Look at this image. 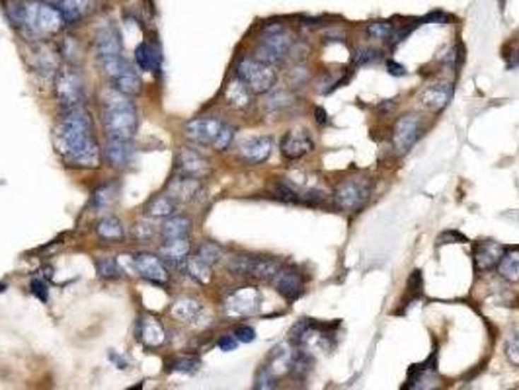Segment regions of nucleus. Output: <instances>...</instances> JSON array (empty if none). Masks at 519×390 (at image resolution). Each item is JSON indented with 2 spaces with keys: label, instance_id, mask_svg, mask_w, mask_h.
<instances>
[{
  "label": "nucleus",
  "instance_id": "obj_1",
  "mask_svg": "<svg viewBox=\"0 0 519 390\" xmlns=\"http://www.w3.org/2000/svg\"><path fill=\"white\" fill-rule=\"evenodd\" d=\"M55 145L71 166L94 168L100 164V148L92 137V119L82 106H71L59 115Z\"/></svg>",
  "mask_w": 519,
  "mask_h": 390
},
{
  "label": "nucleus",
  "instance_id": "obj_2",
  "mask_svg": "<svg viewBox=\"0 0 519 390\" xmlns=\"http://www.w3.org/2000/svg\"><path fill=\"white\" fill-rule=\"evenodd\" d=\"M10 20L14 25L25 30L32 37H40V40L59 33L65 24V18L59 12L57 6H51L41 0L16 2L10 8Z\"/></svg>",
  "mask_w": 519,
  "mask_h": 390
},
{
  "label": "nucleus",
  "instance_id": "obj_3",
  "mask_svg": "<svg viewBox=\"0 0 519 390\" xmlns=\"http://www.w3.org/2000/svg\"><path fill=\"white\" fill-rule=\"evenodd\" d=\"M102 123L107 138L133 141L137 133V107L119 90H106L102 98Z\"/></svg>",
  "mask_w": 519,
  "mask_h": 390
},
{
  "label": "nucleus",
  "instance_id": "obj_4",
  "mask_svg": "<svg viewBox=\"0 0 519 390\" xmlns=\"http://www.w3.org/2000/svg\"><path fill=\"white\" fill-rule=\"evenodd\" d=\"M236 76L248 86L252 94H266L276 86L277 74L274 66L262 63L256 57H243L236 66Z\"/></svg>",
  "mask_w": 519,
  "mask_h": 390
},
{
  "label": "nucleus",
  "instance_id": "obj_5",
  "mask_svg": "<svg viewBox=\"0 0 519 390\" xmlns=\"http://www.w3.org/2000/svg\"><path fill=\"white\" fill-rule=\"evenodd\" d=\"M293 41L289 33L285 32L281 25H272L266 30V35L260 41L258 49H256V59L266 63V65H281L285 57L291 51Z\"/></svg>",
  "mask_w": 519,
  "mask_h": 390
},
{
  "label": "nucleus",
  "instance_id": "obj_6",
  "mask_svg": "<svg viewBox=\"0 0 519 390\" xmlns=\"http://www.w3.org/2000/svg\"><path fill=\"white\" fill-rule=\"evenodd\" d=\"M369 191H371V187H369L366 179H344V182L338 184L336 191H334V201H336V205L340 207L342 211H357L367 201Z\"/></svg>",
  "mask_w": 519,
  "mask_h": 390
},
{
  "label": "nucleus",
  "instance_id": "obj_7",
  "mask_svg": "<svg viewBox=\"0 0 519 390\" xmlns=\"http://www.w3.org/2000/svg\"><path fill=\"white\" fill-rule=\"evenodd\" d=\"M82 76L76 69L65 66L57 73L55 78V94H57L59 102L63 107L81 106L82 102Z\"/></svg>",
  "mask_w": 519,
  "mask_h": 390
},
{
  "label": "nucleus",
  "instance_id": "obj_8",
  "mask_svg": "<svg viewBox=\"0 0 519 390\" xmlns=\"http://www.w3.org/2000/svg\"><path fill=\"white\" fill-rule=\"evenodd\" d=\"M225 123L221 122L215 115H203V117H195L192 122L184 125V135L192 138L195 145L199 146H213L215 138L219 137L221 129Z\"/></svg>",
  "mask_w": 519,
  "mask_h": 390
},
{
  "label": "nucleus",
  "instance_id": "obj_9",
  "mask_svg": "<svg viewBox=\"0 0 519 390\" xmlns=\"http://www.w3.org/2000/svg\"><path fill=\"white\" fill-rule=\"evenodd\" d=\"M260 291L254 287H240L235 292H231L225 301V312L228 317L243 318L256 314L260 309Z\"/></svg>",
  "mask_w": 519,
  "mask_h": 390
},
{
  "label": "nucleus",
  "instance_id": "obj_10",
  "mask_svg": "<svg viewBox=\"0 0 519 390\" xmlns=\"http://www.w3.org/2000/svg\"><path fill=\"white\" fill-rule=\"evenodd\" d=\"M422 135V119L418 115H402L395 125V146L400 155H404L406 150H410L414 143Z\"/></svg>",
  "mask_w": 519,
  "mask_h": 390
},
{
  "label": "nucleus",
  "instance_id": "obj_11",
  "mask_svg": "<svg viewBox=\"0 0 519 390\" xmlns=\"http://www.w3.org/2000/svg\"><path fill=\"white\" fill-rule=\"evenodd\" d=\"M96 55L100 66L123 57L122 40H119V33L114 25L106 24L96 33Z\"/></svg>",
  "mask_w": 519,
  "mask_h": 390
},
{
  "label": "nucleus",
  "instance_id": "obj_12",
  "mask_svg": "<svg viewBox=\"0 0 519 390\" xmlns=\"http://www.w3.org/2000/svg\"><path fill=\"white\" fill-rule=\"evenodd\" d=\"M135 269L141 277H145L153 283H166L168 281V271L164 268L163 260L158 256L148 252H141L133 258Z\"/></svg>",
  "mask_w": 519,
  "mask_h": 390
},
{
  "label": "nucleus",
  "instance_id": "obj_13",
  "mask_svg": "<svg viewBox=\"0 0 519 390\" xmlns=\"http://www.w3.org/2000/svg\"><path fill=\"white\" fill-rule=\"evenodd\" d=\"M315 148V141L307 131H289L281 141V153L289 160H297L307 156Z\"/></svg>",
  "mask_w": 519,
  "mask_h": 390
},
{
  "label": "nucleus",
  "instance_id": "obj_14",
  "mask_svg": "<svg viewBox=\"0 0 519 390\" xmlns=\"http://www.w3.org/2000/svg\"><path fill=\"white\" fill-rule=\"evenodd\" d=\"M176 164H178L182 174L189 176V178L199 179L209 174V162L199 153L192 150V148H180L178 156H176Z\"/></svg>",
  "mask_w": 519,
  "mask_h": 390
},
{
  "label": "nucleus",
  "instance_id": "obj_15",
  "mask_svg": "<svg viewBox=\"0 0 519 390\" xmlns=\"http://www.w3.org/2000/svg\"><path fill=\"white\" fill-rule=\"evenodd\" d=\"M102 155H104V158H106V162L110 166L123 168L133 158V145H131V141H123V138H106V145L102 148Z\"/></svg>",
  "mask_w": 519,
  "mask_h": 390
},
{
  "label": "nucleus",
  "instance_id": "obj_16",
  "mask_svg": "<svg viewBox=\"0 0 519 390\" xmlns=\"http://www.w3.org/2000/svg\"><path fill=\"white\" fill-rule=\"evenodd\" d=\"M272 150H274L272 137H254L240 146V158L246 164H262L264 160H268Z\"/></svg>",
  "mask_w": 519,
  "mask_h": 390
},
{
  "label": "nucleus",
  "instance_id": "obj_17",
  "mask_svg": "<svg viewBox=\"0 0 519 390\" xmlns=\"http://www.w3.org/2000/svg\"><path fill=\"white\" fill-rule=\"evenodd\" d=\"M272 283L277 289L279 295H284L287 301H295L299 299L301 292H303V279H301L299 271L295 269H279Z\"/></svg>",
  "mask_w": 519,
  "mask_h": 390
},
{
  "label": "nucleus",
  "instance_id": "obj_18",
  "mask_svg": "<svg viewBox=\"0 0 519 390\" xmlns=\"http://www.w3.org/2000/svg\"><path fill=\"white\" fill-rule=\"evenodd\" d=\"M503 256V246L498 242H480L474 248V268L480 273L494 269Z\"/></svg>",
  "mask_w": 519,
  "mask_h": 390
},
{
  "label": "nucleus",
  "instance_id": "obj_19",
  "mask_svg": "<svg viewBox=\"0 0 519 390\" xmlns=\"http://www.w3.org/2000/svg\"><path fill=\"white\" fill-rule=\"evenodd\" d=\"M137 340L143 341L146 348H158L166 340V332L154 317H141L137 322Z\"/></svg>",
  "mask_w": 519,
  "mask_h": 390
},
{
  "label": "nucleus",
  "instance_id": "obj_20",
  "mask_svg": "<svg viewBox=\"0 0 519 390\" xmlns=\"http://www.w3.org/2000/svg\"><path fill=\"white\" fill-rule=\"evenodd\" d=\"M453 96V86L449 84H433L430 88H426L420 94V102L424 107H428L431 112H439L449 104V100Z\"/></svg>",
  "mask_w": 519,
  "mask_h": 390
},
{
  "label": "nucleus",
  "instance_id": "obj_21",
  "mask_svg": "<svg viewBox=\"0 0 519 390\" xmlns=\"http://www.w3.org/2000/svg\"><path fill=\"white\" fill-rule=\"evenodd\" d=\"M94 4L96 0H57V8L65 22H78L94 8Z\"/></svg>",
  "mask_w": 519,
  "mask_h": 390
},
{
  "label": "nucleus",
  "instance_id": "obj_22",
  "mask_svg": "<svg viewBox=\"0 0 519 390\" xmlns=\"http://www.w3.org/2000/svg\"><path fill=\"white\" fill-rule=\"evenodd\" d=\"M225 100L228 106L236 107V110H244L250 106V90L244 84L238 76L228 82L225 88Z\"/></svg>",
  "mask_w": 519,
  "mask_h": 390
},
{
  "label": "nucleus",
  "instance_id": "obj_23",
  "mask_svg": "<svg viewBox=\"0 0 519 390\" xmlns=\"http://www.w3.org/2000/svg\"><path fill=\"white\" fill-rule=\"evenodd\" d=\"M112 82H114L115 90H119L125 96H137L141 92V78H139V73L131 63H127V66Z\"/></svg>",
  "mask_w": 519,
  "mask_h": 390
},
{
  "label": "nucleus",
  "instance_id": "obj_24",
  "mask_svg": "<svg viewBox=\"0 0 519 390\" xmlns=\"http://www.w3.org/2000/svg\"><path fill=\"white\" fill-rule=\"evenodd\" d=\"M189 250H192V242L189 238L184 236V238H170V240H164L163 248H161V254L168 261H186V258L189 256Z\"/></svg>",
  "mask_w": 519,
  "mask_h": 390
},
{
  "label": "nucleus",
  "instance_id": "obj_25",
  "mask_svg": "<svg viewBox=\"0 0 519 390\" xmlns=\"http://www.w3.org/2000/svg\"><path fill=\"white\" fill-rule=\"evenodd\" d=\"M199 312H202V302L197 299H192V297H182L174 302V307L170 309L172 317L180 322H192L199 317Z\"/></svg>",
  "mask_w": 519,
  "mask_h": 390
},
{
  "label": "nucleus",
  "instance_id": "obj_26",
  "mask_svg": "<svg viewBox=\"0 0 519 390\" xmlns=\"http://www.w3.org/2000/svg\"><path fill=\"white\" fill-rule=\"evenodd\" d=\"M189 232H192V220L186 217H168L161 227V236L164 240L184 238V236H189Z\"/></svg>",
  "mask_w": 519,
  "mask_h": 390
},
{
  "label": "nucleus",
  "instance_id": "obj_27",
  "mask_svg": "<svg viewBox=\"0 0 519 390\" xmlns=\"http://www.w3.org/2000/svg\"><path fill=\"white\" fill-rule=\"evenodd\" d=\"M96 235L102 240H107V242H119V240H123V236H125V228H123L122 220L117 219V217H104V219L98 223Z\"/></svg>",
  "mask_w": 519,
  "mask_h": 390
},
{
  "label": "nucleus",
  "instance_id": "obj_28",
  "mask_svg": "<svg viewBox=\"0 0 519 390\" xmlns=\"http://www.w3.org/2000/svg\"><path fill=\"white\" fill-rule=\"evenodd\" d=\"M498 271L503 279H508L511 283L519 281V250L503 252L502 260L498 264Z\"/></svg>",
  "mask_w": 519,
  "mask_h": 390
},
{
  "label": "nucleus",
  "instance_id": "obj_29",
  "mask_svg": "<svg viewBox=\"0 0 519 390\" xmlns=\"http://www.w3.org/2000/svg\"><path fill=\"white\" fill-rule=\"evenodd\" d=\"M186 269L189 277H194L197 283L207 285L211 281V266H207L205 261H202L197 256L186 258Z\"/></svg>",
  "mask_w": 519,
  "mask_h": 390
},
{
  "label": "nucleus",
  "instance_id": "obj_30",
  "mask_svg": "<svg viewBox=\"0 0 519 390\" xmlns=\"http://www.w3.org/2000/svg\"><path fill=\"white\" fill-rule=\"evenodd\" d=\"M174 211H176V201L170 195H158L146 207V213L151 217H170Z\"/></svg>",
  "mask_w": 519,
  "mask_h": 390
},
{
  "label": "nucleus",
  "instance_id": "obj_31",
  "mask_svg": "<svg viewBox=\"0 0 519 390\" xmlns=\"http://www.w3.org/2000/svg\"><path fill=\"white\" fill-rule=\"evenodd\" d=\"M115 199H117V186L115 184H104V186H100L94 191L92 203L98 209H110L115 203Z\"/></svg>",
  "mask_w": 519,
  "mask_h": 390
},
{
  "label": "nucleus",
  "instance_id": "obj_32",
  "mask_svg": "<svg viewBox=\"0 0 519 390\" xmlns=\"http://www.w3.org/2000/svg\"><path fill=\"white\" fill-rule=\"evenodd\" d=\"M279 269H281V266H279L276 260H269V258H254V266H252L250 276L258 277V279H268V281H272Z\"/></svg>",
  "mask_w": 519,
  "mask_h": 390
},
{
  "label": "nucleus",
  "instance_id": "obj_33",
  "mask_svg": "<svg viewBox=\"0 0 519 390\" xmlns=\"http://www.w3.org/2000/svg\"><path fill=\"white\" fill-rule=\"evenodd\" d=\"M156 55H154V49L143 41V43H139L137 49H135V61H137V65L141 71H154L158 63H156Z\"/></svg>",
  "mask_w": 519,
  "mask_h": 390
},
{
  "label": "nucleus",
  "instance_id": "obj_34",
  "mask_svg": "<svg viewBox=\"0 0 519 390\" xmlns=\"http://www.w3.org/2000/svg\"><path fill=\"white\" fill-rule=\"evenodd\" d=\"M96 271L98 276L104 277V279H117L122 276V269H119V264L114 260V258H98L96 260Z\"/></svg>",
  "mask_w": 519,
  "mask_h": 390
},
{
  "label": "nucleus",
  "instance_id": "obj_35",
  "mask_svg": "<svg viewBox=\"0 0 519 390\" xmlns=\"http://www.w3.org/2000/svg\"><path fill=\"white\" fill-rule=\"evenodd\" d=\"M195 256H197L202 261H205L207 266H211L213 268V266L221 260V248L217 244L205 242L197 248V254H195Z\"/></svg>",
  "mask_w": 519,
  "mask_h": 390
},
{
  "label": "nucleus",
  "instance_id": "obj_36",
  "mask_svg": "<svg viewBox=\"0 0 519 390\" xmlns=\"http://www.w3.org/2000/svg\"><path fill=\"white\" fill-rule=\"evenodd\" d=\"M199 359H178V361H174V363H168V371L170 373H187L192 374L195 373L197 369H199Z\"/></svg>",
  "mask_w": 519,
  "mask_h": 390
},
{
  "label": "nucleus",
  "instance_id": "obj_37",
  "mask_svg": "<svg viewBox=\"0 0 519 390\" xmlns=\"http://www.w3.org/2000/svg\"><path fill=\"white\" fill-rule=\"evenodd\" d=\"M274 381H276V373L268 365L262 367L258 371V377H256V382H254V389H274L276 386Z\"/></svg>",
  "mask_w": 519,
  "mask_h": 390
},
{
  "label": "nucleus",
  "instance_id": "obj_38",
  "mask_svg": "<svg viewBox=\"0 0 519 390\" xmlns=\"http://www.w3.org/2000/svg\"><path fill=\"white\" fill-rule=\"evenodd\" d=\"M367 33L373 40H387L392 35V25L389 22H375V24L367 25Z\"/></svg>",
  "mask_w": 519,
  "mask_h": 390
},
{
  "label": "nucleus",
  "instance_id": "obj_39",
  "mask_svg": "<svg viewBox=\"0 0 519 390\" xmlns=\"http://www.w3.org/2000/svg\"><path fill=\"white\" fill-rule=\"evenodd\" d=\"M233 137H235V129L231 125H223L219 137L215 138V143H213V148L215 150H227L228 145L233 143Z\"/></svg>",
  "mask_w": 519,
  "mask_h": 390
},
{
  "label": "nucleus",
  "instance_id": "obj_40",
  "mask_svg": "<svg viewBox=\"0 0 519 390\" xmlns=\"http://www.w3.org/2000/svg\"><path fill=\"white\" fill-rule=\"evenodd\" d=\"M506 355H508V359H510L513 365H519V332L513 333L510 340H508Z\"/></svg>",
  "mask_w": 519,
  "mask_h": 390
},
{
  "label": "nucleus",
  "instance_id": "obj_41",
  "mask_svg": "<svg viewBox=\"0 0 519 390\" xmlns=\"http://www.w3.org/2000/svg\"><path fill=\"white\" fill-rule=\"evenodd\" d=\"M154 235V228L148 225V223H137L135 228H133V236L141 240V242H145V240H151V236Z\"/></svg>",
  "mask_w": 519,
  "mask_h": 390
},
{
  "label": "nucleus",
  "instance_id": "obj_42",
  "mask_svg": "<svg viewBox=\"0 0 519 390\" xmlns=\"http://www.w3.org/2000/svg\"><path fill=\"white\" fill-rule=\"evenodd\" d=\"M235 338L243 343H250V341L256 340V332L250 326H238L235 330Z\"/></svg>",
  "mask_w": 519,
  "mask_h": 390
},
{
  "label": "nucleus",
  "instance_id": "obj_43",
  "mask_svg": "<svg viewBox=\"0 0 519 390\" xmlns=\"http://www.w3.org/2000/svg\"><path fill=\"white\" fill-rule=\"evenodd\" d=\"M32 292L40 299V301H47L49 299V291H47V283L41 281V279H33L32 281Z\"/></svg>",
  "mask_w": 519,
  "mask_h": 390
},
{
  "label": "nucleus",
  "instance_id": "obj_44",
  "mask_svg": "<svg viewBox=\"0 0 519 390\" xmlns=\"http://www.w3.org/2000/svg\"><path fill=\"white\" fill-rule=\"evenodd\" d=\"M453 242H467V238L455 230H447L443 235L439 236V244H453Z\"/></svg>",
  "mask_w": 519,
  "mask_h": 390
},
{
  "label": "nucleus",
  "instance_id": "obj_45",
  "mask_svg": "<svg viewBox=\"0 0 519 390\" xmlns=\"http://www.w3.org/2000/svg\"><path fill=\"white\" fill-rule=\"evenodd\" d=\"M238 345V340L235 338V333H227L219 340V348L223 351H233Z\"/></svg>",
  "mask_w": 519,
  "mask_h": 390
},
{
  "label": "nucleus",
  "instance_id": "obj_46",
  "mask_svg": "<svg viewBox=\"0 0 519 390\" xmlns=\"http://www.w3.org/2000/svg\"><path fill=\"white\" fill-rule=\"evenodd\" d=\"M377 55H379V53H377V51H373V49H366V51H361V53L357 55L356 63H357V65H361V63L366 65V63H371V61H375V59H377Z\"/></svg>",
  "mask_w": 519,
  "mask_h": 390
},
{
  "label": "nucleus",
  "instance_id": "obj_47",
  "mask_svg": "<svg viewBox=\"0 0 519 390\" xmlns=\"http://www.w3.org/2000/svg\"><path fill=\"white\" fill-rule=\"evenodd\" d=\"M387 69H389V73L395 74V76H404V66L398 65L395 61H389V63H387Z\"/></svg>",
  "mask_w": 519,
  "mask_h": 390
},
{
  "label": "nucleus",
  "instance_id": "obj_48",
  "mask_svg": "<svg viewBox=\"0 0 519 390\" xmlns=\"http://www.w3.org/2000/svg\"><path fill=\"white\" fill-rule=\"evenodd\" d=\"M315 115H317L318 123H326V114H325V110H322V107H317Z\"/></svg>",
  "mask_w": 519,
  "mask_h": 390
},
{
  "label": "nucleus",
  "instance_id": "obj_49",
  "mask_svg": "<svg viewBox=\"0 0 519 390\" xmlns=\"http://www.w3.org/2000/svg\"><path fill=\"white\" fill-rule=\"evenodd\" d=\"M4 291H6V285L0 283V292H4Z\"/></svg>",
  "mask_w": 519,
  "mask_h": 390
}]
</instances>
